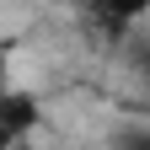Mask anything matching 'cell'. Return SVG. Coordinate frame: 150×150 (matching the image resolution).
<instances>
[{"label":"cell","instance_id":"cell-1","mask_svg":"<svg viewBox=\"0 0 150 150\" xmlns=\"http://www.w3.org/2000/svg\"><path fill=\"white\" fill-rule=\"evenodd\" d=\"M38 118H43L38 97H32V91H22V86H11L6 97H0V150L22 145L32 129H38Z\"/></svg>","mask_w":150,"mask_h":150},{"label":"cell","instance_id":"cell-2","mask_svg":"<svg viewBox=\"0 0 150 150\" xmlns=\"http://www.w3.org/2000/svg\"><path fill=\"white\" fill-rule=\"evenodd\" d=\"M107 150H150V123L145 118H118L107 129Z\"/></svg>","mask_w":150,"mask_h":150},{"label":"cell","instance_id":"cell-3","mask_svg":"<svg viewBox=\"0 0 150 150\" xmlns=\"http://www.w3.org/2000/svg\"><path fill=\"white\" fill-rule=\"evenodd\" d=\"M102 6L118 16V22H139V16L150 11V0H102Z\"/></svg>","mask_w":150,"mask_h":150},{"label":"cell","instance_id":"cell-4","mask_svg":"<svg viewBox=\"0 0 150 150\" xmlns=\"http://www.w3.org/2000/svg\"><path fill=\"white\" fill-rule=\"evenodd\" d=\"M6 91H11V48L0 43V97H6Z\"/></svg>","mask_w":150,"mask_h":150}]
</instances>
